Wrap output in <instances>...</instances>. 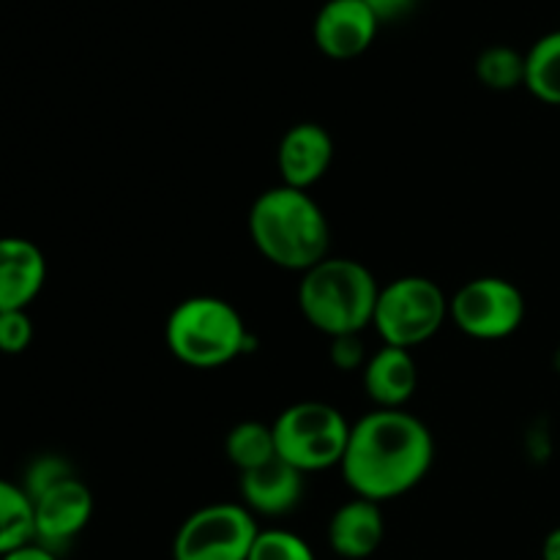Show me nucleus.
<instances>
[{
	"label": "nucleus",
	"mask_w": 560,
	"mask_h": 560,
	"mask_svg": "<svg viewBox=\"0 0 560 560\" xmlns=\"http://www.w3.org/2000/svg\"><path fill=\"white\" fill-rule=\"evenodd\" d=\"M375 16L381 22H392V20H402L405 14H410L416 5V0H364Z\"/></svg>",
	"instance_id": "nucleus-24"
},
{
	"label": "nucleus",
	"mask_w": 560,
	"mask_h": 560,
	"mask_svg": "<svg viewBox=\"0 0 560 560\" xmlns=\"http://www.w3.org/2000/svg\"><path fill=\"white\" fill-rule=\"evenodd\" d=\"M525 88L541 104L560 107V31L545 33L525 52Z\"/></svg>",
	"instance_id": "nucleus-16"
},
{
	"label": "nucleus",
	"mask_w": 560,
	"mask_h": 560,
	"mask_svg": "<svg viewBox=\"0 0 560 560\" xmlns=\"http://www.w3.org/2000/svg\"><path fill=\"white\" fill-rule=\"evenodd\" d=\"M271 427L279 457L301 474H317L342 465L353 424L334 405L306 399L284 408Z\"/></svg>",
	"instance_id": "nucleus-5"
},
{
	"label": "nucleus",
	"mask_w": 560,
	"mask_h": 560,
	"mask_svg": "<svg viewBox=\"0 0 560 560\" xmlns=\"http://www.w3.org/2000/svg\"><path fill=\"white\" fill-rule=\"evenodd\" d=\"M167 350L191 370H219L252 350V334L230 301L191 295L170 312L164 323Z\"/></svg>",
	"instance_id": "nucleus-4"
},
{
	"label": "nucleus",
	"mask_w": 560,
	"mask_h": 560,
	"mask_svg": "<svg viewBox=\"0 0 560 560\" xmlns=\"http://www.w3.org/2000/svg\"><path fill=\"white\" fill-rule=\"evenodd\" d=\"M249 238L255 249L284 271H310L331 249V224L310 191L293 186L266 189L249 208Z\"/></svg>",
	"instance_id": "nucleus-2"
},
{
	"label": "nucleus",
	"mask_w": 560,
	"mask_h": 560,
	"mask_svg": "<svg viewBox=\"0 0 560 560\" xmlns=\"http://www.w3.org/2000/svg\"><path fill=\"white\" fill-rule=\"evenodd\" d=\"M541 560H560V525L545 536V545H541Z\"/></svg>",
	"instance_id": "nucleus-26"
},
{
	"label": "nucleus",
	"mask_w": 560,
	"mask_h": 560,
	"mask_svg": "<svg viewBox=\"0 0 560 560\" xmlns=\"http://www.w3.org/2000/svg\"><path fill=\"white\" fill-rule=\"evenodd\" d=\"M0 560H58V552L49 550V547L38 545V541H27V545L16 547V550L5 552Z\"/></svg>",
	"instance_id": "nucleus-25"
},
{
	"label": "nucleus",
	"mask_w": 560,
	"mask_h": 560,
	"mask_svg": "<svg viewBox=\"0 0 560 560\" xmlns=\"http://www.w3.org/2000/svg\"><path fill=\"white\" fill-rule=\"evenodd\" d=\"M74 468L69 465V459L58 457V454H42V457L33 459L25 470V481H22V490L27 492L31 501H36L38 495L49 492L52 487H58L60 481L71 479Z\"/></svg>",
	"instance_id": "nucleus-21"
},
{
	"label": "nucleus",
	"mask_w": 560,
	"mask_h": 560,
	"mask_svg": "<svg viewBox=\"0 0 560 560\" xmlns=\"http://www.w3.org/2000/svg\"><path fill=\"white\" fill-rule=\"evenodd\" d=\"M246 560H317L310 541L301 539L293 530L268 528L260 530L252 545V552Z\"/></svg>",
	"instance_id": "nucleus-20"
},
{
	"label": "nucleus",
	"mask_w": 560,
	"mask_h": 560,
	"mask_svg": "<svg viewBox=\"0 0 560 560\" xmlns=\"http://www.w3.org/2000/svg\"><path fill=\"white\" fill-rule=\"evenodd\" d=\"M476 77L490 91H514V88L525 85V55L506 44L481 49L476 58Z\"/></svg>",
	"instance_id": "nucleus-19"
},
{
	"label": "nucleus",
	"mask_w": 560,
	"mask_h": 560,
	"mask_svg": "<svg viewBox=\"0 0 560 560\" xmlns=\"http://www.w3.org/2000/svg\"><path fill=\"white\" fill-rule=\"evenodd\" d=\"M377 284L375 273L353 257H331L301 273L299 310L315 331L328 339L364 334L375 317Z\"/></svg>",
	"instance_id": "nucleus-3"
},
{
	"label": "nucleus",
	"mask_w": 560,
	"mask_h": 560,
	"mask_svg": "<svg viewBox=\"0 0 560 560\" xmlns=\"http://www.w3.org/2000/svg\"><path fill=\"white\" fill-rule=\"evenodd\" d=\"M33 342V320L27 310L0 312V353L20 355Z\"/></svg>",
	"instance_id": "nucleus-22"
},
{
	"label": "nucleus",
	"mask_w": 560,
	"mask_h": 560,
	"mask_svg": "<svg viewBox=\"0 0 560 560\" xmlns=\"http://www.w3.org/2000/svg\"><path fill=\"white\" fill-rule=\"evenodd\" d=\"M386 536L381 503L353 498L334 512L328 523V545L345 560H364L375 556Z\"/></svg>",
	"instance_id": "nucleus-15"
},
{
	"label": "nucleus",
	"mask_w": 560,
	"mask_h": 560,
	"mask_svg": "<svg viewBox=\"0 0 560 560\" xmlns=\"http://www.w3.org/2000/svg\"><path fill=\"white\" fill-rule=\"evenodd\" d=\"M93 517V492L77 476L60 481L49 492L33 501V523H36L38 545L58 550L74 541L88 528Z\"/></svg>",
	"instance_id": "nucleus-10"
},
{
	"label": "nucleus",
	"mask_w": 560,
	"mask_h": 560,
	"mask_svg": "<svg viewBox=\"0 0 560 560\" xmlns=\"http://www.w3.org/2000/svg\"><path fill=\"white\" fill-rule=\"evenodd\" d=\"M328 355H331V364L342 372H361L366 366V361H370V353H366L364 342H361V334L334 337Z\"/></svg>",
	"instance_id": "nucleus-23"
},
{
	"label": "nucleus",
	"mask_w": 560,
	"mask_h": 560,
	"mask_svg": "<svg viewBox=\"0 0 560 560\" xmlns=\"http://www.w3.org/2000/svg\"><path fill=\"white\" fill-rule=\"evenodd\" d=\"M27 541H36L33 501L22 485L0 479V558Z\"/></svg>",
	"instance_id": "nucleus-18"
},
{
	"label": "nucleus",
	"mask_w": 560,
	"mask_h": 560,
	"mask_svg": "<svg viewBox=\"0 0 560 560\" xmlns=\"http://www.w3.org/2000/svg\"><path fill=\"white\" fill-rule=\"evenodd\" d=\"M558 366H560V350H558Z\"/></svg>",
	"instance_id": "nucleus-27"
},
{
	"label": "nucleus",
	"mask_w": 560,
	"mask_h": 560,
	"mask_svg": "<svg viewBox=\"0 0 560 560\" xmlns=\"http://www.w3.org/2000/svg\"><path fill=\"white\" fill-rule=\"evenodd\" d=\"M224 454H228L230 465L238 468V474L271 463L279 457L273 427L262 424V421H241L224 438Z\"/></svg>",
	"instance_id": "nucleus-17"
},
{
	"label": "nucleus",
	"mask_w": 560,
	"mask_h": 560,
	"mask_svg": "<svg viewBox=\"0 0 560 560\" xmlns=\"http://www.w3.org/2000/svg\"><path fill=\"white\" fill-rule=\"evenodd\" d=\"M304 476L306 474H301L299 468L284 463L282 457L271 459V463L260 465L255 470H246L238 479L244 506L255 517L257 514L260 517H284V514H290L304 501Z\"/></svg>",
	"instance_id": "nucleus-12"
},
{
	"label": "nucleus",
	"mask_w": 560,
	"mask_h": 560,
	"mask_svg": "<svg viewBox=\"0 0 560 560\" xmlns=\"http://www.w3.org/2000/svg\"><path fill=\"white\" fill-rule=\"evenodd\" d=\"M47 282V257L33 241L0 238V312L27 310Z\"/></svg>",
	"instance_id": "nucleus-13"
},
{
	"label": "nucleus",
	"mask_w": 560,
	"mask_h": 560,
	"mask_svg": "<svg viewBox=\"0 0 560 560\" xmlns=\"http://www.w3.org/2000/svg\"><path fill=\"white\" fill-rule=\"evenodd\" d=\"M448 320L470 339L498 342L523 326L525 295L503 277H476L448 299Z\"/></svg>",
	"instance_id": "nucleus-8"
},
{
	"label": "nucleus",
	"mask_w": 560,
	"mask_h": 560,
	"mask_svg": "<svg viewBox=\"0 0 560 560\" xmlns=\"http://www.w3.org/2000/svg\"><path fill=\"white\" fill-rule=\"evenodd\" d=\"M381 25L364 0H326L312 25V38L326 58L353 60L375 44Z\"/></svg>",
	"instance_id": "nucleus-9"
},
{
	"label": "nucleus",
	"mask_w": 560,
	"mask_h": 560,
	"mask_svg": "<svg viewBox=\"0 0 560 560\" xmlns=\"http://www.w3.org/2000/svg\"><path fill=\"white\" fill-rule=\"evenodd\" d=\"M260 525L244 503H211L180 523L173 560H246Z\"/></svg>",
	"instance_id": "nucleus-7"
},
{
	"label": "nucleus",
	"mask_w": 560,
	"mask_h": 560,
	"mask_svg": "<svg viewBox=\"0 0 560 560\" xmlns=\"http://www.w3.org/2000/svg\"><path fill=\"white\" fill-rule=\"evenodd\" d=\"M448 320V295L427 277H399L381 288L375 326L383 345L413 350L430 342Z\"/></svg>",
	"instance_id": "nucleus-6"
},
{
	"label": "nucleus",
	"mask_w": 560,
	"mask_h": 560,
	"mask_svg": "<svg viewBox=\"0 0 560 560\" xmlns=\"http://www.w3.org/2000/svg\"><path fill=\"white\" fill-rule=\"evenodd\" d=\"M361 383L375 408L405 410L419 388V366H416L413 350L383 345L361 370Z\"/></svg>",
	"instance_id": "nucleus-14"
},
{
	"label": "nucleus",
	"mask_w": 560,
	"mask_h": 560,
	"mask_svg": "<svg viewBox=\"0 0 560 560\" xmlns=\"http://www.w3.org/2000/svg\"><path fill=\"white\" fill-rule=\"evenodd\" d=\"M432 463L435 441L424 421L408 410L375 408L350 427L339 470L355 498L383 503L419 487Z\"/></svg>",
	"instance_id": "nucleus-1"
},
{
	"label": "nucleus",
	"mask_w": 560,
	"mask_h": 560,
	"mask_svg": "<svg viewBox=\"0 0 560 560\" xmlns=\"http://www.w3.org/2000/svg\"><path fill=\"white\" fill-rule=\"evenodd\" d=\"M334 162V137L326 126L315 120H301L290 126L277 148L279 178L284 186L310 191L317 180L326 178Z\"/></svg>",
	"instance_id": "nucleus-11"
}]
</instances>
